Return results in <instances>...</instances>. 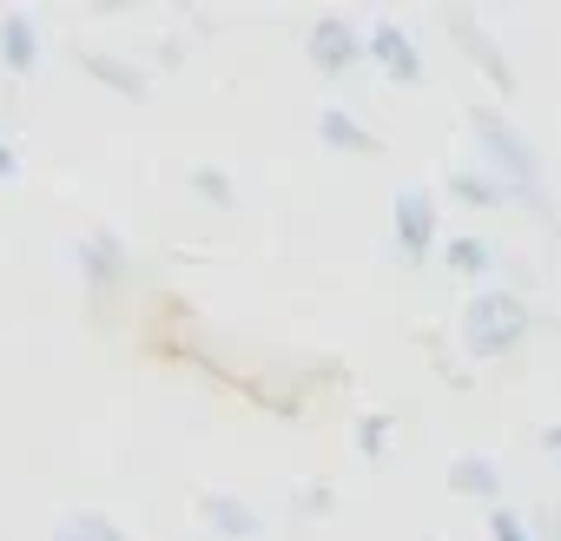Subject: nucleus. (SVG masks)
<instances>
[{
  "mask_svg": "<svg viewBox=\"0 0 561 541\" xmlns=\"http://www.w3.org/2000/svg\"><path fill=\"white\" fill-rule=\"evenodd\" d=\"M449 495L495 508V502H502V469H495L489 456H456V462H449Z\"/></svg>",
  "mask_w": 561,
  "mask_h": 541,
  "instance_id": "13",
  "label": "nucleus"
},
{
  "mask_svg": "<svg viewBox=\"0 0 561 541\" xmlns=\"http://www.w3.org/2000/svg\"><path fill=\"white\" fill-rule=\"evenodd\" d=\"M364 60L390 80V87H423V47H416V34L403 27V21H370L364 27Z\"/></svg>",
  "mask_w": 561,
  "mask_h": 541,
  "instance_id": "5",
  "label": "nucleus"
},
{
  "mask_svg": "<svg viewBox=\"0 0 561 541\" xmlns=\"http://www.w3.org/2000/svg\"><path fill=\"white\" fill-rule=\"evenodd\" d=\"M443 27H449V41L462 47V60H469V67H476V73H482L502 100H515V93H522V73L508 67V54L495 47V34H489L469 8H443Z\"/></svg>",
  "mask_w": 561,
  "mask_h": 541,
  "instance_id": "3",
  "label": "nucleus"
},
{
  "mask_svg": "<svg viewBox=\"0 0 561 541\" xmlns=\"http://www.w3.org/2000/svg\"><path fill=\"white\" fill-rule=\"evenodd\" d=\"M80 278H87L93 298L126 291V278H133V251H126L119 231H87V238H80Z\"/></svg>",
  "mask_w": 561,
  "mask_h": 541,
  "instance_id": "7",
  "label": "nucleus"
},
{
  "mask_svg": "<svg viewBox=\"0 0 561 541\" xmlns=\"http://www.w3.org/2000/svg\"><path fill=\"white\" fill-rule=\"evenodd\" d=\"M489 541H535V528H528V515H515L508 502H495L489 508Z\"/></svg>",
  "mask_w": 561,
  "mask_h": 541,
  "instance_id": "18",
  "label": "nucleus"
},
{
  "mask_svg": "<svg viewBox=\"0 0 561 541\" xmlns=\"http://www.w3.org/2000/svg\"><path fill=\"white\" fill-rule=\"evenodd\" d=\"M528 528H535V541H561V508H554V502H535Z\"/></svg>",
  "mask_w": 561,
  "mask_h": 541,
  "instance_id": "20",
  "label": "nucleus"
},
{
  "mask_svg": "<svg viewBox=\"0 0 561 541\" xmlns=\"http://www.w3.org/2000/svg\"><path fill=\"white\" fill-rule=\"evenodd\" d=\"M80 73L100 80V87H113L119 100H146L152 93V73L133 67V60H119V54H80Z\"/></svg>",
  "mask_w": 561,
  "mask_h": 541,
  "instance_id": "11",
  "label": "nucleus"
},
{
  "mask_svg": "<svg viewBox=\"0 0 561 541\" xmlns=\"http://www.w3.org/2000/svg\"><path fill=\"white\" fill-rule=\"evenodd\" d=\"M291 515H298V521H311V515H337V495H331L324 482H318V488H298V495H291Z\"/></svg>",
  "mask_w": 561,
  "mask_h": 541,
  "instance_id": "19",
  "label": "nucleus"
},
{
  "mask_svg": "<svg viewBox=\"0 0 561 541\" xmlns=\"http://www.w3.org/2000/svg\"><path fill=\"white\" fill-rule=\"evenodd\" d=\"M390 238H397V251H403L410 264H423V257L443 244V211H436V192L403 185V192L390 198Z\"/></svg>",
  "mask_w": 561,
  "mask_h": 541,
  "instance_id": "4",
  "label": "nucleus"
},
{
  "mask_svg": "<svg viewBox=\"0 0 561 541\" xmlns=\"http://www.w3.org/2000/svg\"><path fill=\"white\" fill-rule=\"evenodd\" d=\"M469 133H476V146L489 152L495 179L515 192V205H528V218H535L541 231H561L554 198H548V179H541V152H535V139H528L502 106H469Z\"/></svg>",
  "mask_w": 561,
  "mask_h": 541,
  "instance_id": "1",
  "label": "nucleus"
},
{
  "mask_svg": "<svg viewBox=\"0 0 561 541\" xmlns=\"http://www.w3.org/2000/svg\"><path fill=\"white\" fill-rule=\"evenodd\" d=\"M502 264V251L489 244V238H476V231H462V238H443V270L456 285H476L482 291V278Z\"/></svg>",
  "mask_w": 561,
  "mask_h": 541,
  "instance_id": "10",
  "label": "nucleus"
},
{
  "mask_svg": "<svg viewBox=\"0 0 561 541\" xmlns=\"http://www.w3.org/2000/svg\"><path fill=\"white\" fill-rule=\"evenodd\" d=\"M390 436H397V429H390V416H364V423L351 429L357 456H370V462H377V456H390Z\"/></svg>",
  "mask_w": 561,
  "mask_h": 541,
  "instance_id": "17",
  "label": "nucleus"
},
{
  "mask_svg": "<svg viewBox=\"0 0 561 541\" xmlns=\"http://www.w3.org/2000/svg\"><path fill=\"white\" fill-rule=\"evenodd\" d=\"M0 179H21V152H14L8 133H0Z\"/></svg>",
  "mask_w": 561,
  "mask_h": 541,
  "instance_id": "21",
  "label": "nucleus"
},
{
  "mask_svg": "<svg viewBox=\"0 0 561 541\" xmlns=\"http://www.w3.org/2000/svg\"><path fill=\"white\" fill-rule=\"evenodd\" d=\"M541 449H548V456L561 462V423H548V429H541Z\"/></svg>",
  "mask_w": 561,
  "mask_h": 541,
  "instance_id": "22",
  "label": "nucleus"
},
{
  "mask_svg": "<svg viewBox=\"0 0 561 541\" xmlns=\"http://www.w3.org/2000/svg\"><path fill=\"white\" fill-rule=\"evenodd\" d=\"M528 337H535V311H528V298L515 285H482L469 298V311H462V350L476 364H502Z\"/></svg>",
  "mask_w": 561,
  "mask_h": 541,
  "instance_id": "2",
  "label": "nucleus"
},
{
  "mask_svg": "<svg viewBox=\"0 0 561 541\" xmlns=\"http://www.w3.org/2000/svg\"><path fill=\"white\" fill-rule=\"evenodd\" d=\"M192 508H198V521H205L211 534H225V541H257V534H264V515H257L244 495L205 488V495H192Z\"/></svg>",
  "mask_w": 561,
  "mask_h": 541,
  "instance_id": "8",
  "label": "nucleus"
},
{
  "mask_svg": "<svg viewBox=\"0 0 561 541\" xmlns=\"http://www.w3.org/2000/svg\"><path fill=\"white\" fill-rule=\"evenodd\" d=\"M185 185H192V198H205V205H218V211H231V205H238V185H231V172H225V165H192V172H185Z\"/></svg>",
  "mask_w": 561,
  "mask_h": 541,
  "instance_id": "16",
  "label": "nucleus"
},
{
  "mask_svg": "<svg viewBox=\"0 0 561 541\" xmlns=\"http://www.w3.org/2000/svg\"><path fill=\"white\" fill-rule=\"evenodd\" d=\"M443 198H456V205H469V211H495V205H515V192H508L495 172H469V165H456V172L443 179Z\"/></svg>",
  "mask_w": 561,
  "mask_h": 541,
  "instance_id": "12",
  "label": "nucleus"
},
{
  "mask_svg": "<svg viewBox=\"0 0 561 541\" xmlns=\"http://www.w3.org/2000/svg\"><path fill=\"white\" fill-rule=\"evenodd\" d=\"M305 54H311V73L344 80V73H357V67H364V27H357V21H344V14H324V21L305 34Z\"/></svg>",
  "mask_w": 561,
  "mask_h": 541,
  "instance_id": "6",
  "label": "nucleus"
},
{
  "mask_svg": "<svg viewBox=\"0 0 561 541\" xmlns=\"http://www.w3.org/2000/svg\"><path fill=\"white\" fill-rule=\"evenodd\" d=\"M41 54H47V41H41V21H34L27 8L0 14V67H8L14 80H27V73L41 67Z\"/></svg>",
  "mask_w": 561,
  "mask_h": 541,
  "instance_id": "9",
  "label": "nucleus"
},
{
  "mask_svg": "<svg viewBox=\"0 0 561 541\" xmlns=\"http://www.w3.org/2000/svg\"><path fill=\"white\" fill-rule=\"evenodd\" d=\"M318 139H324L331 152H383V139H377L370 126H357L344 106H318Z\"/></svg>",
  "mask_w": 561,
  "mask_h": 541,
  "instance_id": "14",
  "label": "nucleus"
},
{
  "mask_svg": "<svg viewBox=\"0 0 561 541\" xmlns=\"http://www.w3.org/2000/svg\"><path fill=\"white\" fill-rule=\"evenodd\" d=\"M54 541H133L113 515H93V508H80V515H67L60 528H54Z\"/></svg>",
  "mask_w": 561,
  "mask_h": 541,
  "instance_id": "15",
  "label": "nucleus"
}]
</instances>
